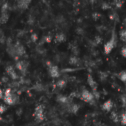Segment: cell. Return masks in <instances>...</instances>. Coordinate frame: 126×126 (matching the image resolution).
Here are the masks:
<instances>
[{"instance_id": "cell-28", "label": "cell", "mask_w": 126, "mask_h": 126, "mask_svg": "<svg viewBox=\"0 0 126 126\" xmlns=\"http://www.w3.org/2000/svg\"><path fill=\"white\" fill-rule=\"evenodd\" d=\"M3 38H4V35H3V33H2V32H1V30H0V41L2 40Z\"/></svg>"}, {"instance_id": "cell-8", "label": "cell", "mask_w": 126, "mask_h": 126, "mask_svg": "<svg viewBox=\"0 0 126 126\" xmlns=\"http://www.w3.org/2000/svg\"><path fill=\"white\" fill-rule=\"evenodd\" d=\"M6 72L7 73V75L13 79V80H16L18 78V74L16 72V71L15 70V69L11 66H8L6 67Z\"/></svg>"}, {"instance_id": "cell-19", "label": "cell", "mask_w": 126, "mask_h": 126, "mask_svg": "<svg viewBox=\"0 0 126 126\" xmlns=\"http://www.w3.org/2000/svg\"><path fill=\"white\" fill-rule=\"evenodd\" d=\"M120 122L123 126H126V111L122 114L121 118H120Z\"/></svg>"}, {"instance_id": "cell-25", "label": "cell", "mask_w": 126, "mask_h": 126, "mask_svg": "<svg viewBox=\"0 0 126 126\" xmlns=\"http://www.w3.org/2000/svg\"><path fill=\"white\" fill-rule=\"evenodd\" d=\"M111 7L109 6V4H107V3H104V4H103V6H102V8L103 9H104V10H106V9H109V8H110Z\"/></svg>"}, {"instance_id": "cell-17", "label": "cell", "mask_w": 126, "mask_h": 126, "mask_svg": "<svg viewBox=\"0 0 126 126\" xmlns=\"http://www.w3.org/2000/svg\"><path fill=\"white\" fill-rule=\"evenodd\" d=\"M66 81L63 80H58V81L57 82V83H56L57 86H58V88H61V89L63 88V87L66 86Z\"/></svg>"}, {"instance_id": "cell-3", "label": "cell", "mask_w": 126, "mask_h": 126, "mask_svg": "<svg viewBox=\"0 0 126 126\" xmlns=\"http://www.w3.org/2000/svg\"><path fill=\"white\" fill-rule=\"evenodd\" d=\"M34 117L37 123H41L44 120V108L42 106H38L35 109L34 111Z\"/></svg>"}, {"instance_id": "cell-23", "label": "cell", "mask_w": 126, "mask_h": 126, "mask_svg": "<svg viewBox=\"0 0 126 126\" xmlns=\"http://www.w3.org/2000/svg\"><path fill=\"white\" fill-rule=\"evenodd\" d=\"M121 55H122L124 58H126V47H123L121 49Z\"/></svg>"}, {"instance_id": "cell-5", "label": "cell", "mask_w": 126, "mask_h": 126, "mask_svg": "<svg viewBox=\"0 0 126 126\" xmlns=\"http://www.w3.org/2000/svg\"><path fill=\"white\" fill-rule=\"evenodd\" d=\"M81 99L86 102V103H91L92 102L94 101V97L92 93H91L89 90L87 89H84L82 93H81Z\"/></svg>"}, {"instance_id": "cell-26", "label": "cell", "mask_w": 126, "mask_h": 126, "mask_svg": "<svg viewBox=\"0 0 126 126\" xmlns=\"http://www.w3.org/2000/svg\"><path fill=\"white\" fill-rule=\"evenodd\" d=\"M31 39H32V41H37V39H38V36L36 35V34H32V35H31Z\"/></svg>"}, {"instance_id": "cell-16", "label": "cell", "mask_w": 126, "mask_h": 126, "mask_svg": "<svg viewBox=\"0 0 126 126\" xmlns=\"http://www.w3.org/2000/svg\"><path fill=\"white\" fill-rule=\"evenodd\" d=\"M120 39L123 41H126V29H123L120 31Z\"/></svg>"}, {"instance_id": "cell-7", "label": "cell", "mask_w": 126, "mask_h": 126, "mask_svg": "<svg viewBox=\"0 0 126 126\" xmlns=\"http://www.w3.org/2000/svg\"><path fill=\"white\" fill-rule=\"evenodd\" d=\"M49 73L52 78H58L60 76L59 69L55 65H49Z\"/></svg>"}, {"instance_id": "cell-21", "label": "cell", "mask_w": 126, "mask_h": 126, "mask_svg": "<svg viewBox=\"0 0 126 126\" xmlns=\"http://www.w3.org/2000/svg\"><path fill=\"white\" fill-rule=\"evenodd\" d=\"M7 110V106L4 104H1L0 103V114L4 113Z\"/></svg>"}, {"instance_id": "cell-1", "label": "cell", "mask_w": 126, "mask_h": 126, "mask_svg": "<svg viewBox=\"0 0 126 126\" xmlns=\"http://www.w3.org/2000/svg\"><path fill=\"white\" fill-rule=\"evenodd\" d=\"M4 102L8 105V106H13L17 103V96L14 94L12 93L11 90L10 89H7L5 92L4 93V97H3Z\"/></svg>"}, {"instance_id": "cell-22", "label": "cell", "mask_w": 126, "mask_h": 126, "mask_svg": "<svg viewBox=\"0 0 126 126\" xmlns=\"http://www.w3.org/2000/svg\"><path fill=\"white\" fill-rule=\"evenodd\" d=\"M121 101H122L123 106L124 108H126V96L123 95V96L121 97Z\"/></svg>"}, {"instance_id": "cell-13", "label": "cell", "mask_w": 126, "mask_h": 126, "mask_svg": "<svg viewBox=\"0 0 126 126\" xmlns=\"http://www.w3.org/2000/svg\"><path fill=\"white\" fill-rule=\"evenodd\" d=\"M57 100H58V102H60L61 103H63V104H68L69 105V102H70L69 97H67L66 96H63V95L58 96V98H57Z\"/></svg>"}, {"instance_id": "cell-2", "label": "cell", "mask_w": 126, "mask_h": 126, "mask_svg": "<svg viewBox=\"0 0 126 126\" xmlns=\"http://www.w3.org/2000/svg\"><path fill=\"white\" fill-rule=\"evenodd\" d=\"M117 37L116 35L115 31L114 30L112 32V35L111 39L104 45V51L106 54H109L112 49H114V47H115L117 46Z\"/></svg>"}, {"instance_id": "cell-18", "label": "cell", "mask_w": 126, "mask_h": 126, "mask_svg": "<svg viewBox=\"0 0 126 126\" xmlns=\"http://www.w3.org/2000/svg\"><path fill=\"white\" fill-rule=\"evenodd\" d=\"M120 79L123 82H126V71H123L120 73Z\"/></svg>"}, {"instance_id": "cell-15", "label": "cell", "mask_w": 126, "mask_h": 126, "mask_svg": "<svg viewBox=\"0 0 126 126\" xmlns=\"http://www.w3.org/2000/svg\"><path fill=\"white\" fill-rule=\"evenodd\" d=\"M111 119L114 122H115V123H118L119 120H120L119 117H118L117 114L115 111H112V112H111Z\"/></svg>"}, {"instance_id": "cell-9", "label": "cell", "mask_w": 126, "mask_h": 126, "mask_svg": "<svg viewBox=\"0 0 126 126\" xmlns=\"http://www.w3.org/2000/svg\"><path fill=\"white\" fill-rule=\"evenodd\" d=\"M87 82H88V84L89 85V86L92 88V91H93V92L97 91V84L96 81L94 80V78H92V75H88Z\"/></svg>"}, {"instance_id": "cell-27", "label": "cell", "mask_w": 126, "mask_h": 126, "mask_svg": "<svg viewBox=\"0 0 126 126\" xmlns=\"http://www.w3.org/2000/svg\"><path fill=\"white\" fill-rule=\"evenodd\" d=\"M3 97H4V93H3L2 90L0 89V98L1 99H3Z\"/></svg>"}, {"instance_id": "cell-6", "label": "cell", "mask_w": 126, "mask_h": 126, "mask_svg": "<svg viewBox=\"0 0 126 126\" xmlns=\"http://www.w3.org/2000/svg\"><path fill=\"white\" fill-rule=\"evenodd\" d=\"M28 66V63L25 61H18L16 63V67L17 68V69L22 73H25L27 72Z\"/></svg>"}, {"instance_id": "cell-11", "label": "cell", "mask_w": 126, "mask_h": 126, "mask_svg": "<svg viewBox=\"0 0 126 126\" xmlns=\"http://www.w3.org/2000/svg\"><path fill=\"white\" fill-rule=\"evenodd\" d=\"M113 108V103L111 100H109L106 101L103 105H102V109L106 111H110L111 109Z\"/></svg>"}, {"instance_id": "cell-10", "label": "cell", "mask_w": 126, "mask_h": 126, "mask_svg": "<svg viewBox=\"0 0 126 126\" xmlns=\"http://www.w3.org/2000/svg\"><path fill=\"white\" fill-rule=\"evenodd\" d=\"M30 1L28 0H21L17 1V7L20 10H25L28 7L29 4H30Z\"/></svg>"}, {"instance_id": "cell-4", "label": "cell", "mask_w": 126, "mask_h": 126, "mask_svg": "<svg viewBox=\"0 0 126 126\" xmlns=\"http://www.w3.org/2000/svg\"><path fill=\"white\" fill-rule=\"evenodd\" d=\"M14 52H15L16 57H21L26 53V49L24 45L21 42L17 41L14 44Z\"/></svg>"}, {"instance_id": "cell-20", "label": "cell", "mask_w": 126, "mask_h": 126, "mask_svg": "<svg viewBox=\"0 0 126 126\" xmlns=\"http://www.w3.org/2000/svg\"><path fill=\"white\" fill-rule=\"evenodd\" d=\"M78 59L76 57H71L70 59H69V63H70L71 64L75 65V64L78 63Z\"/></svg>"}, {"instance_id": "cell-12", "label": "cell", "mask_w": 126, "mask_h": 126, "mask_svg": "<svg viewBox=\"0 0 126 126\" xmlns=\"http://www.w3.org/2000/svg\"><path fill=\"white\" fill-rule=\"evenodd\" d=\"M8 18H9V15L7 11H1V14L0 16V24L6 23Z\"/></svg>"}, {"instance_id": "cell-14", "label": "cell", "mask_w": 126, "mask_h": 126, "mask_svg": "<svg viewBox=\"0 0 126 126\" xmlns=\"http://www.w3.org/2000/svg\"><path fill=\"white\" fill-rule=\"evenodd\" d=\"M66 40V36L63 33H58L55 35V41L57 42H63Z\"/></svg>"}, {"instance_id": "cell-24", "label": "cell", "mask_w": 126, "mask_h": 126, "mask_svg": "<svg viewBox=\"0 0 126 126\" xmlns=\"http://www.w3.org/2000/svg\"><path fill=\"white\" fill-rule=\"evenodd\" d=\"M123 1H116L114 2V4L117 7H122V4H123Z\"/></svg>"}]
</instances>
